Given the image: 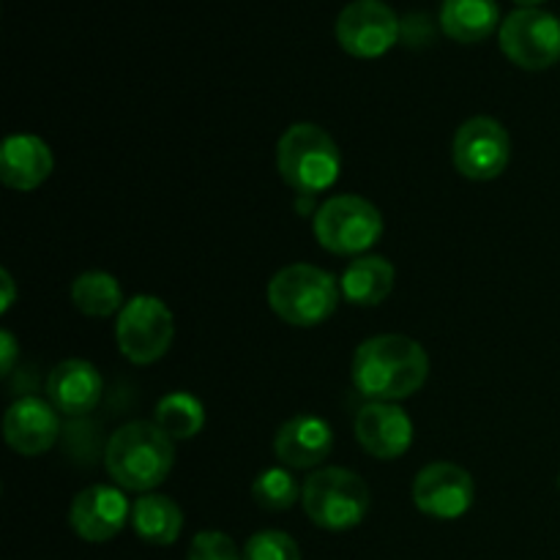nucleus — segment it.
<instances>
[{
  "label": "nucleus",
  "instance_id": "nucleus-1",
  "mask_svg": "<svg viewBox=\"0 0 560 560\" xmlns=\"http://www.w3.org/2000/svg\"><path fill=\"white\" fill-rule=\"evenodd\" d=\"M350 377L370 402H402L430 377V355L405 334H377L355 348Z\"/></svg>",
  "mask_w": 560,
  "mask_h": 560
},
{
  "label": "nucleus",
  "instance_id": "nucleus-2",
  "mask_svg": "<svg viewBox=\"0 0 560 560\" xmlns=\"http://www.w3.org/2000/svg\"><path fill=\"white\" fill-rule=\"evenodd\" d=\"M175 465V443L153 421H129L113 432L104 468L115 487L148 495L167 481Z\"/></svg>",
  "mask_w": 560,
  "mask_h": 560
},
{
  "label": "nucleus",
  "instance_id": "nucleus-3",
  "mask_svg": "<svg viewBox=\"0 0 560 560\" xmlns=\"http://www.w3.org/2000/svg\"><path fill=\"white\" fill-rule=\"evenodd\" d=\"M279 178L301 197L323 195L342 173L337 140L317 124H293L277 142Z\"/></svg>",
  "mask_w": 560,
  "mask_h": 560
},
{
  "label": "nucleus",
  "instance_id": "nucleus-4",
  "mask_svg": "<svg viewBox=\"0 0 560 560\" xmlns=\"http://www.w3.org/2000/svg\"><path fill=\"white\" fill-rule=\"evenodd\" d=\"M266 295L279 320L295 328H315L337 312L342 290L334 273L310 262H293L273 273Z\"/></svg>",
  "mask_w": 560,
  "mask_h": 560
},
{
  "label": "nucleus",
  "instance_id": "nucleus-5",
  "mask_svg": "<svg viewBox=\"0 0 560 560\" xmlns=\"http://www.w3.org/2000/svg\"><path fill=\"white\" fill-rule=\"evenodd\" d=\"M301 506L317 528L342 534L364 523L372 506V492L359 474L328 465L304 481Z\"/></svg>",
  "mask_w": 560,
  "mask_h": 560
},
{
  "label": "nucleus",
  "instance_id": "nucleus-6",
  "mask_svg": "<svg viewBox=\"0 0 560 560\" xmlns=\"http://www.w3.org/2000/svg\"><path fill=\"white\" fill-rule=\"evenodd\" d=\"M317 244L339 257H361L381 241L383 213L361 195H334L312 219Z\"/></svg>",
  "mask_w": 560,
  "mask_h": 560
},
{
  "label": "nucleus",
  "instance_id": "nucleus-7",
  "mask_svg": "<svg viewBox=\"0 0 560 560\" xmlns=\"http://www.w3.org/2000/svg\"><path fill=\"white\" fill-rule=\"evenodd\" d=\"M175 339V317L156 295H135L126 301L115 320V342L126 361L137 366L164 359Z\"/></svg>",
  "mask_w": 560,
  "mask_h": 560
},
{
  "label": "nucleus",
  "instance_id": "nucleus-8",
  "mask_svg": "<svg viewBox=\"0 0 560 560\" xmlns=\"http://www.w3.org/2000/svg\"><path fill=\"white\" fill-rule=\"evenodd\" d=\"M512 159V137L501 120L490 115L468 118L452 140V162L463 178L468 180H495L506 173Z\"/></svg>",
  "mask_w": 560,
  "mask_h": 560
},
{
  "label": "nucleus",
  "instance_id": "nucleus-9",
  "mask_svg": "<svg viewBox=\"0 0 560 560\" xmlns=\"http://www.w3.org/2000/svg\"><path fill=\"white\" fill-rule=\"evenodd\" d=\"M503 55L525 71H545L560 60V20L545 9H517L498 31Z\"/></svg>",
  "mask_w": 560,
  "mask_h": 560
},
{
  "label": "nucleus",
  "instance_id": "nucleus-10",
  "mask_svg": "<svg viewBox=\"0 0 560 560\" xmlns=\"http://www.w3.org/2000/svg\"><path fill=\"white\" fill-rule=\"evenodd\" d=\"M402 36L397 11L383 0H353L337 16V42L361 60L383 58Z\"/></svg>",
  "mask_w": 560,
  "mask_h": 560
},
{
  "label": "nucleus",
  "instance_id": "nucleus-11",
  "mask_svg": "<svg viewBox=\"0 0 560 560\" xmlns=\"http://www.w3.org/2000/svg\"><path fill=\"white\" fill-rule=\"evenodd\" d=\"M413 503L432 520H459L476 501V481L454 463H430L413 479Z\"/></svg>",
  "mask_w": 560,
  "mask_h": 560
},
{
  "label": "nucleus",
  "instance_id": "nucleus-12",
  "mask_svg": "<svg viewBox=\"0 0 560 560\" xmlns=\"http://www.w3.org/2000/svg\"><path fill=\"white\" fill-rule=\"evenodd\" d=\"M131 506L126 490L113 485H91L77 492L69 509V525L82 541L104 545L115 539L131 523Z\"/></svg>",
  "mask_w": 560,
  "mask_h": 560
},
{
  "label": "nucleus",
  "instance_id": "nucleus-13",
  "mask_svg": "<svg viewBox=\"0 0 560 560\" xmlns=\"http://www.w3.org/2000/svg\"><path fill=\"white\" fill-rule=\"evenodd\" d=\"M355 441L377 459H399L413 446V421L399 402H366L353 421Z\"/></svg>",
  "mask_w": 560,
  "mask_h": 560
},
{
  "label": "nucleus",
  "instance_id": "nucleus-14",
  "mask_svg": "<svg viewBox=\"0 0 560 560\" xmlns=\"http://www.w3.org/2000/svg\"><path fill=\"white\" fill-rule=\"evenodd\" d=\"M60 413L49 399L22 397L5 410L3 438L22 457H38L58 443Z\"/></svg>",
  "mask_w": 560,
  "mask_h": 560
},
{
  "label": "nucleus",
  "instance_id": "nucleus-15",
  "mask_svg": "<svg viewBox=\"0 0 560 560\" xmlns=\"http://www.w3.org/2000/svg\"><path fill=\"white\" fill-rule=\"evenodd\" d=\"M334 448V430L326 419L299 413L284 421L273 438V454L290 470H312L328 459Z\"/></svg>",
  "mask_w": 560,
  "mask_h": 560
},
{
  "label": "nucleus",
  "instance_id": "nucleus-16",
  "mask_svg": "<svg viewBox=\"0 0 560 560\" xmlns=\"http://www.w3.org/2000/svg\"><path fill=\"white\" fill-rule=\"evenodd\" d=\"M104 381L91 361L66 359L49 372L47 399L60 416H88L102 402Z\"/></svg>",
  "mask_w": 560,
  "mask_h": 560
},
{
  "label": "nucleus",
  "instance_id": "nucleus-17",
  "mask_svg": "<svg viewBox=\"0 0 560 560\" xmlns=\"http://www.w3.org/2000/svg\"><path fill=\"white\" fill-rule=\"evenodd\" d=\"M55 159L38 135H9L0 148V180L14 191H33L52 175Z\"/></svg>",
  "mask_w": 560,
  "mask_h": 560
},
{
  "label": "nucleus",
  "instance_id": "nucleus-18",
  "mask_svg": "<svg viewBox=\"0 0 560 560\" xmlns=\"http://www.w3.org/2000/svg\"><path fill=\"white\" fill-rule=\"evenodd\" d=\"M394 282H397V271L386 257L361 255L353 257L350 266L345 268V273L339 277V290H342L345 301L361 306V310H370V306H381L394 293Z\"/></svg>",
  "mask_w": 560,
  "mask_h": 560
},
{
  "label": "nucleus",
  "instance_id": "nucleus-19",
  "mask_svg": "<svg viewBox=\"0 0 560 560\" xmlns=\"http://www.w3.org/2000/svg\"><path fill=\"white\" fill-rule=\"evenodd\" d=\"M438 20L441 31L459 44L485 42L503 25L498 0H443Z\"/></svg>",
  "mask_w": 560,
  "mask_h": 560
},
{
  "label": "nucleus",
  "instance_id": "nucleus-20",
  "mask_svg": "<svg viewBox=\"0 0 560 560\" xmlns=\"http://www.w3.org/2000/svg\"><path fill=\"white\" fill-rule=\"evenodd\" d=\"M131 528L145 545L170 547L184 530V512L178 503L159 492L140 495L131 506Z\"/></svg>",
  "mask_w": 560,
  "mask_h": 560
},
{
  "label": "nucleus",
  "instance_id": "nucleus-21",
  "mask_svg": "<svg viewBox=\"0 0 560 560\" xmlns=\"http://www.w3.org/2000/svg\"><path fill=\"white\" fill-rule=\"evenodd\" d=\"M153 424L164 432L173 443L191 441L206 427V408L200 399L189 392H170L159 399Z\"/></svg>",
  "mask_w": 560,
  "mask_h": 560
},
{
  "label": "nucleus",
  "instance_id": "nucleus-22",
  "mask_svg": "<svg viewBox=\"0 0 560 560\" xmlns=\"http://www.w3.org/2000/svg\"><path fill=\"white\" fill-rule=\"evenodd\" d=\"M71 304L88 317H109L124 310V290L107 271H85L71 282Z\"/></svg>",
  "mask_w": 560,
  "mask_h": 560
},
{
  "label": "nucleus",
  "instance_id": "nucleus-23",
  "mask_svg": "<svg viewBox=\"0 0 560 560\" xmlns=\"http://www.w3.org/2000/svg\"><path fill=\"white\" fill-rule=\"evenodd\" d=\"M304 485H299L288 468H266L252 481V498L266 512H288L301 501Z\"/></svg>",
  "mask_w": 560,
  "mask_h": 560
},
{
  "label": "nucleus",
  "instance_id": "nucleus-24",
  "mask_svg": "<svg viewBox=\"0 0 560 560\" xmlns=\"http://www.w3.org/2000/svg\"><path fill=\"white\" fill-rule=\"evenodd\" d=\"M244 560H301V547L284 530H260L244 545Z\"/></svg>",
  "mask_w": 560,
  "mask_h": 560
},
{
  "label": "nucleus",
  "instance_id": "nucleus-25",
  "mask_svg": "<svg viewBox=\"0 0 560 560\" xmlns=\"http://www.w3.org/2000/svg\"><path fill=\"white\" fill-rule=\"evenodd\" d=\"M186 560H244V550L222 530H200L191 539Z\"/></svg>",
  "mask_w": 560,
  "mask_h": 560
},
{
  "label": "nucleus",
  "instance_id": "nucleus-26",
  "mask_svg": "<svg viewBox=\"0 0 560 560\" xmlns=\"http://www.w3.org/2000/svg\"><path fill=\"white\" fill-rule=\"evenodd\" d=\"M20 355V345H16L14 334L11 331H0V372L9 375L14 370V361Z\"/></svg>",
  "mask_w": 560,
  "mask_h": 560
},
{
  "label": "nucleus",
  "instance_id": "nucleus-27",
  "mask_svg": "<svg viewBox=\"0 0 560 560\" xmlns=\"http://www.w3.org/2000/svg\"><path fill=\"white\" fill-rule=\"evenodd\" d=\"M0 288H3V301H0V312H9L11 306H14V299H16V284H14V279H11V273L5 271H0Z\"/></svg>",
  "mask_w": 560,
  "mask_h": 560
},
{
  "label": "nucleus",
  "instance_id": "nucleus-28",
  "mask_svg": "<svg viewBox=\"0 0 560 560\" xmlns=\"http://www.w3.org/2000/svg\"><path fill=\"white\" fill-rule=\"evenodd\" d=\"M514 3H517L520 9H536V5H541L545 0H514Z\"/></svg>",
  "mask_w": 560,
  "mask_h": 560
},
{
  "label": "nucleus",
  "instance_id": "nucleus-29",
  "mask_svg": "<svg viewBox=\"0 0 560 560\" xmlns=\"http://www.w3.org/2000/svg\"><path fill=\"white\" fill-rule=\"evenodd\" d=\"M558 487H560V476H558Z\"/></svg>",
  "mask_w": 560,
  "mask_h": 560
}]
</instances>
